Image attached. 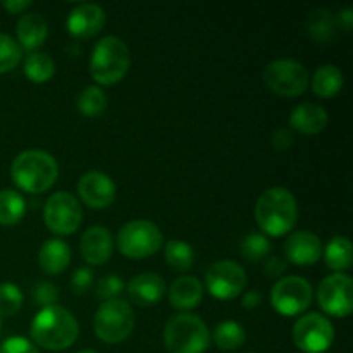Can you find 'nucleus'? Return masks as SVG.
Masks as SVG:
<instances>
[{"label":"nucleus","mask_w":353,"mask_h":353,"mask_svg":"<svg viewBox=\"0 0 353 353\" xmlns=\"http://www.w3.org/2000/svg\"><path fill=\"white\" fill-rule=\"evenodd\" d=\"M78 353H97L95 350H90V348H86V350H81V352H78Z\"/></svg>","instance_id":"obj_43"},{"label":"nucleus","mask_w":353,"mask_h":353,"mask_svg":"<svg viewBox=\"0 0 353 353\" xmlns=\"http://www.w3.org/2000/svg\"><path fill=\"white\" fill-rule=\"evenodd\" d=\"M338 21H340L341 26L345 28V30H352V24H353V10L352 9H345L340 12V17H338Z\"/></svg>","instance_id":"obj_42"},{"label":"nucleus","mask_w":353,"mask_h":353,"mask_svg":"<svg viewBox=\"0 0 353 353\" xmlns=\"http://www.w3.org/2000/svg\"><path fill=\"white\" fill-rule=\"evenodd\" d=\"M262 303V293L259 292H247L243 295V300H241V307L243 309H255Z\"/></svg>","instance_id":"obj_41"},{"label":"nucleus","mask_w":353,"mask_h":353,"mask_svg":"<svg viewBox=\"0 0 353 353\" xmlns=\"http://www.w3.org/2000/svg\"><path fill=\"white\" fill-rule=\"evenodd\" d=\"M78 195L92 209H107L116 200V183L105 172L90 171L79 178Z\"/></svg>","instance_id":"obj_14"},{"label":"nucleus","mask_w":353,"mask_h":353,"mask_svg":"<svg viewBox=\"0 0 353 353\" xmlns=\"http://www.w3.org/2000/svg\"><path fill=\"white\" fill-rule=\"evenodd\" d=\"M23 305V293L12 283L0 285V316L10 317L19 312Z\"/></svg>","instance_id":"obj_33"},{"label":"nucleus","mask_w":353,"mask_h":353,"mask_svg":"<svg viewBox=\"0 0 353 353\" xmlns=\"http://www.w3.org/2000/svg\"><path fill=\"white\" fill-rule=\"evenodd\" d=\"M105 24V12L97 3H79L69 12L68 30L74 38H92Z\"/></svg>","instance_id":"obj_15"},{"label":"nucleus","mask_w":353,"mask_h":353,"mask_svg":"<svg viewBox=\"0 0 353 353\" xmlns=\"http://www.w3.org/2000/svg\"><path fill=\"white\" fill-rule=\"evenodd\" d=\"M126 293L130 300L137 305H155L161 302L165 293V283L161 276L145 272L138 274L126 285Z\"/></svg>","instance_id":"obj_18"},{"label":"nucleus","mask_w":353,"mask_h":353,"mask_svg":"<svg viewBox=\"0 0 353 353\" xmlns=\"http://www.w3.org/2000/svg\"><path fill=\"white\" fill-rule=\"evenodd\" d=\"M76 105L81 114L88 117H97L105 110L107 97L99 86H86L76 99Z\"/></svg>","instance_id":"obj_30"},{"label":"nucleus","mask_w":353,"mask_h":353,"mask_svg":"<svg viewBox=\"0 0 353 353\" xmlns=\"http://www.w3.org/2000/svg\"><path fill=\"white\" fill-rule=\"evenodd\" d=\"M164 255L169 268L178 272L188 271V269L193 268V262H195V250H193V247L181 240L168 241Z\"/></svg>","instance_id":"obj_27"},{"label":"nucleus","mask_w":353,"mask_h":353,"mask_svg":"<svg viewBox=\"0 0 353 353\" xmlns=\"http://www.w3.org/2000/svg\"><path fill=\"white\" fill-rule=\"evenodd\" d=\"M95 333L102 341L116 345L124 341L134 327V312L123 299L107 300L95 314Z\"/></svg>","instance_id":"obj_6"},{"label":"nucleus","mask_w":353,"mask_h":353,"mask_svg":"<svg viewBox=\"0 0 353 353\" xmlns=\"http://www.w3.org/2000/svg\"><path fill=\"white\" fill-rule=\"evenodd\" d=\"M124 290H126V285H124L123 279L116 274L103 276V278H100L99 283H97V296H99L100 300H103V302L119 299V295Z\"/></svg>","instance_id":"obj_34"},{"label":"nucleus","mask_w":353,"mask_h":353,"mask_svg":"<svg viewBox=\"0 0 353 353\" xmlns=\"http://www.w3.org/2000/svg\"><path fill=\"white\" fill-rule=\"evenodd\" d=\"M59 176L57 161L40 148L24 150L10 165L14 185L26 193H41L50 188Z\"/></svg>","instance_id":"obj_3"},{"label":"nucleus","mask_w":353,"mask_h":353,"mask_svg":"<svg viewBox=\"0 0 353 353\" xmlns=\"http://www.w3.org/2000/svg\"><path fill=\"white\" fill-rule=\"evenodd\" d=\"M245 340H247V333L236 321H223L214 330V341L221 350H238L245 343Z\"/></svg>","instance_id":"obj_26"},{"label":"nucleus","mask_w":353,"mask_h":353,"mask_svg":"<svg viewBox=\"0 0 353 353\" xmlns=\"http://www.w3.org/2000/svg\"><path fill=\"white\" fill-rule=\"evenodd\" d=\"M205 286L212 296L230 300L240 295L247 286V274L234 261H217L205 272Z\"/></svg>","instance_id":"obj_13"},{"label":"nucleus","mask_w":353,"mask_h":353,"mask_svg":"<svg viewBox=\"0 0 353 353\" xmlns=\"http://www.w3.org/2000/svg\"><path fill=\"white\" fill-rule=\"evenodd\" d=\"M164 343L171 353H205L210 345L209 327L199 316L178 314L165 323Z\"/></svg>","instance_id":"obj_5"},{"label":"nucleus","mask_w":353,"mask_h":353,"mask_svg":"<svg viewBox=\"0 0 353 353\" xmlns=\"http://www.w3.org/2000/svg\"><path fill=\"white\" fill-rule=\"evenodd\" d=\"M38 264L47 274H61L71 264V248L61 238H50L38 252Z\"/></svg>","instance_id":"obj_22"},{"label":"nucleus","mask_w":353,"mask_h":353,"mask_svg":"<svg viewBox=\"0 0 353 353\" xmlns=\"http://www.w3.org/2000/svg\"><path fill=\"white\" fill-rule=\"evenodd\" d=\"M0 353H40L30 340L23 336H10L2 341Z\"/></svg>","instance_id":"obj_36"},{"label":"nucleus","mask_w":353,"mask_h":353,"mask_svg":"<svg viewBox=\"0 0 353 353\" xmlns=\"http://www.w3.org/2000/svg\"><path fill=\"white\" fill-rule=\"evenodd\" d=\"M45 226L55 234L68 236L79 228L83 210L78 199L69 192H57L50 195L43 210Z\"/></svg>","instance_id":"obj_10"},{"label":"nucleus","mask_w":353,"mask_h":353,"mask_svg":"<svg viewBox=\"0 0 353 353\" xmlns=\"http://www.w3.org/2000/svg\"><path fill=\"white\" fill-rule=\"evenodd\" d=\"M254 214L259 228L265 234L283 236L295 226L299 219V205L290 190L274 186L259 196Z\"/></svg>","instance_id":"obj_1"},{"label":"nucleus","mask_w":353,"mask_h":353,"mask_svg":"<svg viewBox=\"0 0 353 353\" xmlns=\"http://www.w3.org/2000/svg\"><path fill=\"white\" fill-rule=\"evenodd\" d=\"M55 64L50 55L43 52H31L24 59V74L34 83H45L54 76Z\"/></svg>","instance_id":"obj_28"},{"label":"nucleus","mask_w":353,"mask_h":353,"mask_svg":"<svg viewBox=\"0 0 353 353\" xmlns=\"http://www.w3.org/2000/svg\"><path fill=\"white\" fill-rule=\"evenodd\" d=\"M203 286L195 276H179L169 288V303L178 310H192L202 302Z\"/></svg>","instance_id":"obj_20"},{"label":"nucleus","mask_w":353,"mask_h":353,"mask_svg":"<svg viewBox=\"0 0 353 353\" xmlns=\"http://www.w3.org/2000/svg\"><path fill=\"white\" fill-rule=\"evenodd\" d=\"M17 43L21 48L31 52H37L45 43L48 34V24L41 14L30 12L24 14L19 21H17Z\"/></svg>","instance_id":"obj_19"},{"label":"nucleus","mask_w":353,"mask_h":353,"mask_svg":"<svg viewBox=\"0 0 353 353\" xmlns=\"http://www.w3.org/2000/svg\"><path fill=\"white\" fill-rule=\"evenodd\" d=\"M286 271V261L283 257H269L264 264V274L268 276L269 279H278L285 274Z\"/></svg>","instance_id":"obj_38"},{"label":"nucleus","mask_w":353,"mask_h":353,"mask_svg":"<svg viewBox=\"0 0 353 353\" xmlns=\"http://www.w3.org/2000/svg\"><path fill=\"white\" fill-rule=\"evenodd\" d=\"M30 331L33 341L40 347L47 350H64L78 340L79 326L69 310L52 305L34 316Z\"/></svg>","instance_id":"obj_2"},{"label":"nucleus","mask_w":353,"mask_h":353,"mask_svg":"<svg viewBox=\"0 0 353 353\" xmlns=\"http://www.w3.org/2000/svg\"><path fill=\"white\" fill-rule=\"evenodd\" d=\"M23 57L19 43L10 34L0 33V74L17 68Z\"/></svg>","instance_id":"obj_32"},{"label":"nucleus","mask_w":353,"mask_h":353,"mask_svg":"<svg viewBox=\"0 0 353 353\" xmlns=\"http://www.w3.org/2000/svg\"><path fill=\"white\" fill-rule=\"evenodd\" d=\"M271 303L281 316L302 314L312 303V286L299 276H286L272 286Z\"/></svg>","instance_id":"obj_11"},{"label":"nucleus","mask_w":353,"mask_h":353,"mask_svg":"<svg viewBox=\"0 0 353 353\" xmlns=\"http://www.w3.org/2000/svg\"><path fill=\"white\" fill-rule=\"evenodd\" d=\"M93 272L88 268H78L71 276V290L74 295H83L92 286Z\"/></svg>","instance_id":"obj_37"},{"label":"nucleus","mask_w":353,"mask_h":353,"mask_svg":"<svg viewBox=\"0 0 353 353\" xmlns=\"http://www.w3.org/2000/svg\"><path fill=\"white\" fill-rule=\"evenodd\" d=\"M26 214V202L16 190H0V224L12 226Z\"/></svg>","instance_id":"obj_25"},{"label":"nucleus","mask_w":353,"mask_h":353,"mask_svg":"<svg viewBox=\"0 0 353 353\" xmlns=\"http://www.w3.org/2000/svg\"><path fill=\"white\" fill-rule=\"evenodd\" d=\"M309 34L319 43H327V41L333 40L334 37V28H336V21L331 16L330 10L326 9H317L314 12H310L309 23Z\"/></svg>","instance_id":"obj_29"},{"label":"nucleus","mask_w":353,"mask_h":353,"mask_svg":"<svg viewBox=\"0 0 353 353\" xmlns=\"http://www.w3.org/2000/svg\"><path fill=\"white\" fill-rule=\"evenodd\" d=\"M271 141H272V147H274L276 150L279 152L288 150V148L293 145V133L290 130H286V128H279V130L274 131Z\"/></svg>","instance_id":"obj_39"},{"label":"nucleus","mask_w":353,"mask_h":353,"mask_svg":"<svg viewBox=\"0 0 353 353\" xmlns=\"http://www.w3.org/2000/svg\"><path fill=\"white\" fill-rule=\"evenodd\" d=\"M327 112L317 103L305 102L295 107L290 116V126L302 134H317L327 126Z\"/></svg>","instance_id":"obj_21"},{"label":"nucleus","mask_w":353,"mask_h":353,"mask_svg":"<svg viewBox=\"0 0 353 353\" xmlns=\"http://www.w3.org/2000/svg\"><path fill=\"white\" fill-rule=\"evenodd\" d=\"M162 231L147 219H137L124 224L117 233V248L130 259H145L157 254L162 247Z\"/></svg>","instance_id":"obj_7"},{"label":"nucleus","mask_w":353,"mask_h":353,"mask_svg":"<svg viewBox=\"0 0 353 353\" xmlns=\"http://www.w3.org/2000/svg\"><path fill=\"white\" fill-rule=\"evenodd\" d=\"M33 300L37 305L40 307H52L57 305L59 302V290L54 283H38L37 286L33 288Z\"/></svg>","instance_id":"obj_35"},{"label":"nucleus","mask_w":353,"mask_h":353,"mask_svg":"<svg viewBox=\"0 0 353 353\" xmlns=\"http://www.w3.org/2000/svg\"><path fill=\"white\" fill-rule=\"evenodd\" d=\"M317 302L330 316H350L353 310V283L350 276L336 272L324 278L317 288Z\"/></svg>","instance_id":"obj_12"},{"label":"nucleus","mask_w":353,"mask_h":353,"mask_svg":"<svg viewBox=\"0 0 353 353\" xmlns=\"http://www.w3.org/2000/svg\"><path fill=\"white\" fill-rule=\"evenodd\" d=\"M81 255L90 265H102L110 259L114 250L112 234L107 228L92 226L81 236Z\"/></svg>","instance_id":"obj_17"},{"label":"nucleus","mask_w":353,"mask_h":353,"mask_svg":"<svg viewBox=\"0 0 353 353\" xmlns=\"http://www.w3.org/2000/svg\"><path fill=\"white\" fill-rule=\"evenodd\" d=\"M285 254L295 265H312L323 257V241L310 231H296L286 240Z\"/></svg>","instance_id":"obj_16"},{"label":"nucleus","mask_w":353,"mask_h":353,"mask_svg":"<svg viewBox=\"0 0 353 353\" xmlns=\"http://www.w3.org/2000/svg\"><path fill=\"white\" fill-rule=\"evenodd\" d=\"M271 252V243L268 238L261 233H248L240 243V254L248 262H259L268 257Z\"/></svg>","instance_id":"obj_31"},{"label":"nucleus","mask_w":353,"mask_h":353,"mask_svg":"<svg viewBox=\"0 0 353 353\" xmlns=\"http://www.w3.org/2000/svg\"><path fill=\"white\" fill-rule=\"evenodd\" d=\"M2 6L3 9L9 10L10 14H21L24 12L28 7H31V2L30 0H6V2H2Z\"/></svg>","instance_id":"obj_40"},{"label":"nucleus","mask_w":353,"mask_h":353,"mask_svg":"<svg viewBox=\"0 0 353 353\" xmlns=\"http://www.w3.org/2000/svg\"><path fill=\"white\" fill-rule=\"evenodd\" d=\"M293 341L303 353H324L334 341V327L326 316L312 312L293 326Z\"/></svg>","instance_id":"obj_9"},{"label":"nucleus","mask_w":353,"mask_h":353,"mask_svg":"<svg viewBox=\"0 0 353 353\" xmlns=\"http://www.w3.org/2000/svg\"><path fill=\"white\" fill-rule=\"evenodd\" d=\"M131 64L130 48L121 38L109 34L97 41L90 57V74L100 85H116L126 76Z\"/></svg>","instance_id":"obj_4"},{"label":"nucleus","mask_w":353,"mask_h":353,"mask_svg":"<svg viewBox=\"0 0 353 353\" xmlns=\"http://www.w3.org/2000/svg\"><path fill=\"white\" fill-rule=\"evenodd\" d=\"M324 261L326 265L333 271L343 272L347 269L352 268V243L348 238L345 236H334L331 238L330 243L326 245V250H324Z\"/></svg>","instance_id":"obj_24"},{"label":"nucleus","mask_w":353,"mask_h":353,"mask_svg":"<svg viewBox=\"0 0 353 353\" xmlns=\"http://www.w3.org/2000/svg\"><path fill=\"white\" fill-rule=\"evenodd\" d=\"M264 81L276 95L293 99L309 86V71L295 59H278L265 65Z\"/></svg>","instance_id":"obj_8"},{"label":"nucleus","mask_w":353,"mask_h":353,"mask_svg":"<svg viewBox=\"0 0 353 353\" xmlns=\"http://www.w3.org/2000/svg\"><path fill=\"white\" fill-rule=\"evenodd\" d=\"M343 88V72L338 65L324 64L312 76V92L321 99H333Z\"/></svg>","instance_id":"obj_23"}]
</instances>
